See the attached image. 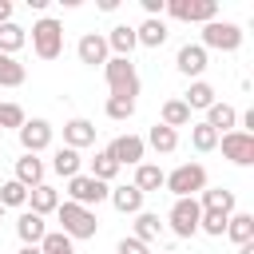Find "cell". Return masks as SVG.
Segmentation results:
<instances>
[{
	"label": "cell",
	"instance_id": "8",
	"mask_svg": "<svg viewBox=\"0 0 254 254\" xmlns=\"http://www.w3.org/2000/svg\"><path fill=\"white\" fill-rule=\"evenodd\" d=\"M167 12L187 24H210L218 20V0H167Z\"/></svg>",
	"mask_w": 254,
	"mask_h": 254
},
{
	"label": "cell",
	"instance_id": "33",
	"mask_svg": "<svg viewBox=\"0 0 254 254\" xmlns=\"http://www.w3.org/2000/svg\"><path fill=\"white\" fill-rule=\"evenodd\" d=\"M190 147L202 151V155L214 151V147H218V131H210L206 123H190Z\"/></svg>",
	"mask_w": 254,
	"mask_h": 254
},
{
	"label": "cell",
	"instance_id": "3",
	"mask_svg": "<svg viewBox=\"0 0 254 254\" xmlns=\"http://www.w3.org/2000/svg\"><path fill=\"white\" fill-rule=\"evenodd\" d=\"M103 75H107L111 95H123V99H135V95H139V71H135V64H131V60L111 56V60L103 64Z\"/></svg>",
	"mask_w": 254,
	"mask_h": 254
},
{
	"label": "cell",
	"instance_id": "1",
	"mask_svg": "<svg viewBox=\"0 0 254 254\" xmlns=\"http://www.w3.org/2000/svg\"><path fill=\"white\" fill-rule=\"evenodd\" d=\"M175 198H198L202 190H206V167L202 163H183V167H175L171 175H167V183H163Z\"/></svg>",
	"mask_w": 254,
	"mask_h": 254
},
{
	"label": "cell",
	"instance_id": "31",
	"mask_svg": "<svg viewBox=\"0 0 254 254\" xmlns=\"http://www.w3.org/2000/svg\"><path fill=\"white\" fill-rule=\"evenodd\" d=\"M24 64L16 56H0V87H20L24 83Z\"/></svg>",
	"mask_w": 254,
	"mask_h": 254
},
{
	"label": "cell",
	"instance_id": "41",
	"mask_svg": "<svg viewBox=\"0 0 254 254\" xmlns=\"http://www.w3.org/2000/svg\"><path fill=\"white\" fill-rule=\"evenodd\" d=\"M16 254H40V246H20Z\"/></svg>",
	"mask_w": 254,
	"mask_h": 254
},
{
	"label": "cell",
	"instance_id": "13",
	"mask_svg": "<svg viewBox=\"0 0 254 254\" xmlns=\"http://www.w3.org/2000/svg\"><path fill=\"white\" fill-rule=\"evenodd\" d=\"M175 67H179L183 75L198 79V75L206 71V48H202V44H183L179 56H175Z\"/></svg>",
	"mask_w": 254,
	"mask_h": 254
},
{
	"label": "cell",
	"instance_id": "30",
	"mask_svg": "<svg viewBox=\"0 0 254 254\" xmlns=\"http://www.w3.org/2000/svg\"><path fill=\"white\" fill-rule=\"evenodd\" d=\"M24 44H28V36L20 24H0V56H16Z\"/></svg>",
	"mask_w": 254,
	"mask_h": 254
},
{
	"label": "cell",
	"instance_id": "22",
	"mask_svg": "<svg viewBox=\"0 0 254 254\" xmlns=\"http://www.w3.org/2000/svg\"><path fill=\"white\" fill-rule=\"evenodd\" d=\"M226 238H230L234 246L254 242V214H230V218H226Z\"/></svg>",
	"mask_w": 254,
	"mask_h": 254
},
{
	"label": "cell",
	"instance_id": "17",
	"mask_svg": "<svg viewBox=\"0 0 254 254\" xmlns=\"http://www.w3.org/2000/svg\"><path fill=\"white\" fill-rule=\"evenodd\" d=\"M16 234H20V242H24V246H40V242H44V234H48V226H44V218H40V214L24 210V214L16 218Z\"/></svg>",
	"mask_w": 254,
	"mask_h": 254
},
{
	"label": "cell",
	"instance_id": "26",
	"mask_svg": "<svg viewBox=\"0 0 254 254\" xmlns=\"http://www.w3.org/2000/svg\"><path fill=\"white\" fill-rule=\"evenodd\" d=\"M143 143H151L159 155H171L175 147H179V131H171V127H163V123H155L151 131H147V139Z\"/></svg>",
	"mask_w": 254,
	"mask_h": 254
},
{
	"label": "cell",
	"instance_id": "19",
	"mask_svg": "<svg viewBox=\"0 0 254 254\" xmlns=\"http://www.w3.org/2000/svg\"><path fill=\"white\" fill-rule=\"evenodd\" d=\"M107 198H111V206H115L119 214H139V210H143V190H135L131 183L115 187V190H111Z\"/></svg>",
	"mask_w": 254,
	"mask_h": 254
},
{
	"label": "cell",
	"instance_id": "39",
	"mask_svg": "<svg viewBox=\"0 0 254 254\" xmlns=\"http://www.w3.org/2000/svg\"><path fill=\"white\" fill-rule=\"evenodd\" d=\"M115 254H151L139 238H119V246H115Z\"/></svg>",
	"mask_w": 254,
	"mask_h": 254
},
{
	"label": "cell",
	"instance_id": "28",
	"mask_svg": "<svg viewBox=\"0 0 254 254\" xmlns=\"http://www.w3.org/2000/svg\"><path fill=\"white\" fill-rule=\"evenodd\" d=\"M159 123H163V127H171V131H175V127H187V123H190V107H187L183 99H167V103H163V119H159Z\"/></svg>",
	"mask_w": 254,
	"mask_h": 254
},
{
	"label": "cell",
	"instance_id": "20",
	"mask_svg": "<svg viewBox=\"0 0 254 254\" xmlns=\"http://www.w3.org/2000/svg\"><path fill=\"white\" fill-rule=\"evenodd\" d=\"M234 123H238V111H234L230 103H218V99H214V103L206 107V127H210V131H222V135H226V131H234Z\"/></svg>",
	"mask_w": 254,
	"mask_h": 254
},
{
	"label": "cell",
	"instance_id": "9",
	"mask_svg": "<svg viewBox=\"0 0 254 254\" xmlns=\"http://www.w3.org/2000/svg\"><path fill=\"white\" fill-rule=\"evenodd\" d=\"M218 147H222V155L234 163V167H250L254 163V131H226V135H218Z\"/></svg>",
	"mask_w": 254,
	"mask_h": 254
},
{
	"label": "cell",
	"instance_id": "32",
	"mask_svg": "<svg viewBox=\"0 0 254 254\" xmlns=\"http://www.w3.org/2000/svg\"><path fill=\"white\" fill-rule=\"evenodd\" d=\"M40 254H75V242L64 230H48L44 242H40Z\"/></svg>",
	"mask_w": 254,
	"mask_h": 254
},
{
	"label": "cell",
	"instance_id": "14",
	"mask_svg": "<svg viewBox=\"0 0 254 254\" xmlns=\"http://www.w3.org/2000/svg\"><path fill=\"white\" fill-rule=\"evenodd\" d=\"M91 143H95V127H91L87 119H67V123H64V147L83 151V147H91Z\"/></svg>",
	"mask_w": 254,
	"mask_h": 254
},
{
	"label": "cell",
	"instance_id": "25",
	"mask_svg": "<svg viewBox=\"0 0 254 254\" xmlns=\"http://www.w3.org/2000/svg\"><path fill=\"white\" fill-rule=\"evenodd\" d=\"M159 234H163V222H159V214H151V210H139V214H135V234H131V238H139V242L147 246V242H155Z\"/></svg>",
	"mask_w": 254,
	"mask_h": 254
},
{
	"label": "cell",
	"instance_id": "6",
	"mask_svg": "<svg viewBox=\"0 0 254 254\" xmlns=\"http://www.w3.org/2000/svg\"><path fill=\"white\" fill-rule=\"evenodd\" d=\"M111 190H107V183H99V179H91V175H71L67 179V202H75V206H99L103 198H107Z\"/></svg>",
	"mask_w": 254,
	"mask_h": 254
},
{
	"label": "cell",
	"instance_id": "27",
	"mask_svg": "<svg viewBox=\"0 0 254 254\" xmlns=\"http://www.w3.org/2000/svg\"><path fill=\"white\" fill-rule=\"evenodd\" d=\"M183 103H187V107H190V111H206V107H210V103H214V87H210V83H206V79H194V83H190V91H187V99H183Z\"/></svg>",
	"mask_w": 254,
	"mask_h": 254
},
{
	"label": "cell",
	"instance_id": "15",
	"mask_svg": "<svg viewBox=\"0 0 254 254\" xmlns=\"http://www.w3.org/2000/svg\"><path fill=\"white\" fill-rule=\"evenodd\" d=\"M103 40H107V52H115V56H123V60H131V52L139 48V44H135V28H131V24H115Z\"/></svg>",
	"mask_w": 254,
	"mask_h": 254
},
{
	"label": "cell",
	"instance_id": "24",
	"mask_svg": "<svg viewBox=\"0 0 254 254\" xmlns=\"http://www.w3.org/2000/svg\"><path fill=\"white\" fill-rule=\"evenodd\" d=\"M163 183H167V175H163V171H159L155 163H139V167H135V183H131L135 190L151 194V190H159Z\"/></svg>",
	"mask_w": 254,
	"mask_h": 254
},
{
	"label": "cell",
	"instance_id": "23",
	"mask_svg": "<svg viewBox=\"0 0 254 254\" xmlns=\"http://www.w3.org/2000/svg\"><path fill=\"white\" fill-rule=\"evenodd\" d=\"M135 44H143V48H163V44H167V24H163V20H143V24L135 28Z\"/></svg>",
	"mask_w": 254,
	"mask_h": 254
},
{
	"label": "cell",
	"instance_id": "29",
	"mask_svg": "<svg viewBox=\"0 0 254 254\" xmlns=\"http://www.w3.org/2000/svg\"><path fill=\"white\" fill-rule=\"evenodd\" d=\"M79 151H71V147H60L56 155H52V171L56 175H64V179H71V175H79Z\"/></svg>",
	"mask_w": 254,
	"mask_h": 254
},
{
	"label": "cell",
	"instance_id": "10",
	"mask_svg": "<svg viewBox=\"0 0 254 254\" xmlns=\"http://www.w3.org/2000/svg\"><path fill=\"white\" fill-rule=\"evenodd\" d=\"M24 155H40L44 147H52V123L48 119H24V127L16 131Z\"/></svg>",
	"mask_w": 254,
	"mask_h": 254
},
{
	"label": "cell",
	"instance_id": "16",
	"mask_svg": "<svg viewBox=\"0 0 254 254\" xmlns=\"http://www.w3.org/2000/svg\"><path fill=\"white\" fill-rule=\"evenodd\" d=\"M198 206H202V210H222V214H234L238 198H234V190H226V187H206V190L198 194Z\"/></svg>",
	"mask_w": 254,
	"mask_h": 254
},
{
	"label": "cell",
	"instance_id": "38",
	"mask_svg": "<svg viewBox=\"0 0 254 254\" xmlns=\"http://www.w3.org/2000/svg\"><path fill=\"white\" fill-rule=\"evenodd\" d=\"M0 127H24V107L20 103H0Z\"/></svg>",
	"mask_w": 254,
	"mask_h": 254
},
{
	"label": "cell",
	"instance_id": "4",
	"mask_svg": "<svg viewBox=\"0 0 254 254\" xmlns=\"http://www.w3.org/2000/svg\"><path fill=\"white\" fill-rule=\"evenodd\" d=\"M32 52L40 60H56L64 52V28H60V20H52V16L36 20V28H32Z\"/></svg>",
	"mask_w": 254,
	"mask_h": 254
},
{
	"label": "cell",
	"instance_id": "11",
	"mask_svg": "<svg viewBox=\"0 0 254 254\" xmlns=\"http://www.w3.org/2000/svg\"><path fill=\"white\" fill-rule=\"evenodd\" d=\"M143 151H147V143H143L139 135H119V139H111V147H107V155H111L119 167H139V163H143Z\"/></svg>",
	"mask_w": 254,
	"mask_h": 254
},
{
	"label": "cell",
	"instance_id": "12",
	"mask_svg": "<svg viewBox=\"0 0 254 254\" xmlns=\"http://www.w3.org/2000/svg\"><path fill=\"white\" fill-rule=\"evenodd\" d=\"M75 56H79V64H87V67H99V64H107V40H103L99 32H87V36H79V44H75Z\"/></svg>",
	"mask_w": 254,
	"mask_h": 254
},
{
	"label": "cell",
	"instance_id": "42",
	"mask_svg": "<svg viewBox=\"0 0 254 254\" xmlns=\"http://www.w3.org/2000/svg\"><path fill=\"white\" fill-rule=\"evenodd\" d=\"M238 254H254V242H246V246H238Z\"/></svg>",
	"mask_w": 254,
	"mask_h": 254
},
{
	"label": "cell",
	"instance_id": "35",
	"mask_svg": "<svg viewBox=\"0 0 254 254\" xmlns=\"http://www.w3.org/2000/svg\"><path fill=\"white\" fill-rule=\"evenodd\" d=\"M226 218H230V214H222V210H202L198 230L210 234V238H222V234H226Z\"/></svg>",
	"mask_w": 254,
	"mask_h": 254
},
{
	"label": "cell",
	"instance_id": "36",
	"mask_svg": "<svg viewBox=\"0 0 254 254\" xmlns=\"http://www.w3.org/2000/svg\"><path fill=\"white\" fill-rule=\"evenodd\" d=\"M28 202V187H20L16 179H8V183H0V206L8 210V206H24Z\"/></svg>",
	"mask_w": 254,
	"mask_h": 254
},
{
	"label": "cell",
	"instance_id": "7",
	"mask_svg": "<svg viewBox=\"0 0 254 254\" xmlns=\"http://www.w3.org/2000/svg\"><path fill=\"white\" fill-rule=\"evenodd\" d=\"M198 218H202L198 198H175V206H171V214H167L175 238H194V234H198Z\"/></svg>",
	"mask_w": 254,
	"mask_h": 254
},
{
	"label": "cell",
	"instance_id": "37",
	"mask_svg": "<svg viewBox=\"0 0 254 254\" xmlns=\"http://www.w3.org/2000/svg\"><path fill=\"white\" fill-rule=\"evenodd\" d=\"M107 119H115V123H123V119H131L135 115V99H123V95H107Z\"/></svg>",
	"mask_w": 254,
	"mask_h": 254
},
{
	"label": "cell",
	"instance_id": "21",
	"mask_svg": "<svg viewBox=\"0 0 254 254\" xmlns=\"http://www.w3.org/2000/svg\"><path fill=\"white\" fill-rule=\"evenodd\" d=\"M28 202H32V214H56V206H60V194H56V187H48V183H40V187H32L28 190Z\"/></svg>",
	"mask_w": 254,
	"mask_h": 254
},
{
	"label": "cell",
	"instance_id": "34",
	"mask_svg": "<svg viewBox=\"0 0 254 254\" xmlns=\"http://www.w3.org/2000/svg\"><path fill=\"white\" fill-rule=\"evenodd\" d=\"M119 175V163L107 155V151H95V159H91V179H99V183H111Z\"/></svg>",
	"mask_w": 254,
	"mask_h": 254
},
{
	"label": "cell",
	"instance_id": "43",
	"mask_svg": "<svg viewBox=\"0 0 254 254\" xmlns=\"http://www.w3.org/2000/svg\"><path fill=\"white\" fill-rule=\"evenodd\" d=\"M0 218H4V206H0Z\"/></svg>",
	"mask_w": 254,
	"mask_h": 254
},
{
	"label": "cell",
	"instance_id": "2",
	"mask_svg": "<svg viewBox=\"0 0 254 254\" xmlns=\"http://www.w3.org/2000/svg\"><path fill=\"white\" fill-rule=\"evenodd\" d=\"M56 218H60V226H64V234H67L71 242H75V238H95V230H99L95 210L75 206V202H60V206H56Z\"/></svg>",
	"mask_w": 254,
	"mask_h": 254
},
{
	"label": "cell",
	"instance_id": "40",
	"mask_svg": "<svg viewBox=\"0 0 254 254\" xmlns=\"http://www.w3.org/2000/svg\"><path fill=\"white\" fill-rule=\"evenodd\" d=\"M0 24H12V0H0Z\"/></svg>",
	"mask_w": 254,
	"mask_h": 254
},
{
	"label": "cell",
	"instance_id": "5",
	"mask_svg": "<svg viewBox=\"0 0 254 254\" xmlns=\"http://www.w3.org/2000/svg\"><path fill=\"white\" fill-rule=\"evenodd\" d=\"M202 48L210 52H238L242 48V28L238 24H230V20H210V24H202Z\"/></svg>",
	"mask_w": 254,
	"mask_h": 254
},
{
	"label": "cell",
	"instance_id": "18",
	"mask_svg": "<svg viewBox=\"0 0 254 254\" xmlns=\"http://www.w3.org/2000/svg\"><path fill=\"white\" fill-rule=\"evenodd\" d=\"M16 183L20 187H40L44 183V159H36V155H20L16 159Z\"/></svg>",
	"mask_w": 254,
	"mask_h": 254
}]
</instances>
